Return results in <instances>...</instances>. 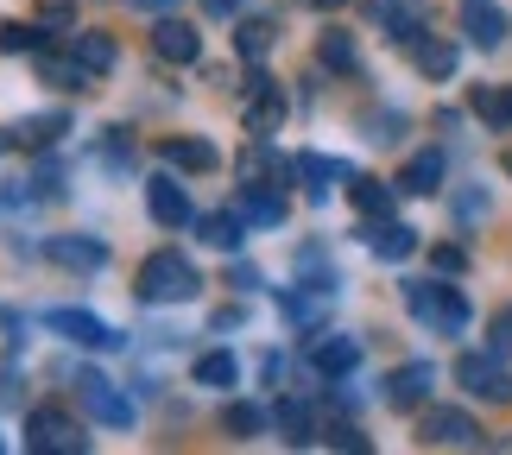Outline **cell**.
Here are the masks:
<instances>
[{"mask_svg":"<svg viewBox=\"0 0 512 455\" xmlns=\"http://www.w3.org/2000/svg\"><path fill=\"white\" fill-rule=\"evenodd\" d=\"M430 386H437V367H430V361H411V367H399L386 380V405L392 411H418L430 399Z\"/></svg>","mask_w":512,"mask_h":455,"instance_id":"cell-10","label":"cell"},{"mask_svg":"<svg viewBox=\"0 0 512 455\" xmlns=\"http://www.w3.org/2000/svg\"><path fill=\"white\" fill-rule=\"evenodd\" d=\"M146 209H152V222L159 228H184L190 222V196H184V184L177 177H146Z\"/></svg>","mask_w":512,"mask_h":455,"instance_id":"cell-9","label":"cell"},{"mask_svg":"<svg viewBox=\"0 0 512 455\" xmlns=\"http://www.w3.org/2000/svg\"><path fill=\"white\" fill-rule=\"evenodd\" d=\"M399 7H405V0H367V13H373V19H380V26H386V19H392V13H399Z\"/></svg>","mask_w":512,"mask_h":455,"instance_id":"cell-35","label":"cell"},{"mask_svg":"<svg viewBox=\"0 0 512 455\" xmlns=\"http://www.w3.org/2000/svg\"><path fill=\"white\" fill-rule=\"evenodd\" d=\"M222 424L234 430V437H260V430H266L272 418H266V411H260V405H247V399H234V405L222 411Z\"/></svg>","mask_w":512,"mask_h":455,"instance_id":"cell-28","label":"cell"},{"mask_svg":"<svg viewBox=\"0 0 512 455\" xmlns=\"http://www.w3.org/2000/svg\"><path fill=\"white\" fill-rule=\"evenodd\" d=\"M317 443H329V449H348V455H367V437H361L354 424H329Z\"/></svg>","mask_w":512,"mask_h":455,"instance_id":"cell-32","label":"cell"},{"mask_svg":"<svg viewBox=\"0 0 512 455\" xmlns=\"http://www.w3.org/2000/svg\"><path fill=\"white\" fill-rule=\"evenodd\" d=\"M405 304H411V316H418L424 329H437V335H462L468 329V298L456 285H405Z\"/></svg>","mask_w":512,"mask_h":455,"instance_id":"cell-2","label":"cell"},{"mask_svg":"<svg viewBox=\"0 0 512 455\" xmlns=\"http://www.w3.org/2000/svg\"><path fill=\"white\" fill-rule=\"evenodd\" d=\"M203 13L209 19H234V13H241V0H203Z\"/></svg>","mask_w":512,"mask_h":455,"instance_id":"cell-34","label":"cell"},{"mask_svg":"<svg viewBox=\"0 0 512 455\" xmlns=\"http://www.w3.org/2000/svg\"><path fill=\"white\" fill-rule=\"evenodd\" d=\"M0 152H7V133H0Z\"/></svg>","mask_w":512,"mask_h":455,"instance_id":"cell-38","label":"cell"},{"mask_svg":"<svg viewBox=\"0 0 512 455\" xmlns=\"http://www.w3.org/2000/svg\"><path fill=\"white\" fill-rule=\"evenodd\" d=\"M462 32H468V45L494 51L506 38V13L494 7V0H462Z\"/></svg>","mask_w":512,"mask_h":455,"instance_id":"cell-14","label":"cell"},{"mask_svg":"<svg viewBox=\"0 0 512 455\" xmlns=\"http://www.w3.org/2000/svg\"><path fill=\"white\" fill-rule=\"evenodd\" d=\"M190 380H196V386H215V392H228L234 380H241V367H234V354H228V348H215V354H203V361L190 367Z\"/></svg>","mask_w":512,"mask_h":455,"instance_id":"cell-24","label":"cell"},{"mask_svg":"<svg viewBox=\"0 0 512 455\" xmlns=\"http://www.w3.org/2000/svg\"><path fill=\"white\" fill-rule=\"evenodd\" d=\"M291 165H298V177H310V184H317V196H323V184H329V177H348V171L336 165V158H323V152H298Z\"/></svg>","mask_w":512,"mask_h":455,"instance_id":"cell-30","label":"cell"},{"mask_svg":"<svg viewBox=\"0 0 512 455\" xmlns=\"http://www.w3.org/2000/svg\"><path fill=\"white\" fill-rule=\"evenodd\" d=\"M127 7H140V13H171L177 0H127Z\"/></svg>","mask_w":512,"mask_h":455,"instance_id":"cell-36","label":"cell"},{"mask_svg":"<svg viewBox=\"0 0 512 455\" xmlns=\"http://www.w3.org/2000/svg\"><path fill=\"white\" fill-rule=\"evenodd\" d=\"M241 121H247V133H260V140L285 127V95H279V83H272L266 70H253L241 83Z\"/></svg>","mask_w":512,"mask_h":455,"instance_id":"cell-4","label":"cell"},{"mask_svg":"<svg viewBox=\"0 0 512 455\" xmlns=\"http://www.w3.org/2000/svg\"><path fill=\"white\" fill-rule=\"evenodd\" d=\"M64 133V114H38V121H19V140L26 146H51Z\"/></svg>","mask_w":512,"mask_h":455,"instance_id":"cell-31","label":"cell"},{"mask_svg":"<svg viewBox=\"0 0 512 455\" xmlns=\"http://www.w3.org/2000/svg\"><path fill=\"white\" fill-rule=\"evenodd\" d=\"M399 190H411V196H437L443 190V152H418L411 165L399 171Z\"/></svg>","mask_w":512,"mask_h":455,"instance_id":"cell-18","label":"cell"},{"mask_svg":"<svg viewBox=\"0 0 512 455\" xmlns=\"http://www.w3.org/2000/svg\"><path fill=\"white\" fill-rule=\"evenodd\" d=\"M430 266H437V272H462L468 253H462V247H437V253H430Z\"/></svg>","mask_w":512,"mask_h":455,"instance_id":"cell-33","label":"cell"},{"mask_svg":"<svg viewBox=\"0 0 512 455\" xmlns=\"http://www.w3.org/2000/svg\"><path fill=\"white\" fill-rule=\"evenodd\" d=\"M76 392H83V405H89L108 430H127V424H133V399H127V392H114L102 373H83V380H76Z\"/></svg>","mask_w":512,"mask_h":455,"instance_id":"cell-8","label":"cell"},{"mask_svg":"<svg viewBox=\"0 0 512 455\" xmlns=\"http://www.w3.org/2000/svg\"><path fill=\"white\" fill-rule=\"evenodd\" d=\"M348 196H354L361 215H392V184H380V177H354Z\"/></svg>","mask_w":512,"mask_h":455,"instance_id":"cell-26","label":"cell"},{"mask_svg":"<svg viewBox=\"0 0 512 455\" xmlns=\"http://www.w3.org/2000/svg\"><path fill=\"white\" fill-rule=\"evenodd\" d=\"M64 272H102L108 266V247L102 241H89V234H57V241L45 247Z\"/></svg>","mask_w":512,"mask_h":455,"instance_id":"cell-12","label":"cell"},{"mask_svg":"<svg viewBox=\"0 0 512 455\" xmlns=\"http://www.w3.org/2000/svg\"><path fill=\"white\" fill-rule=\"evenodd\" d=\"M133 291H140V304H190L196 291H203V272H196L177 247H159V253H146V260H140Z\"/></svg>","mask_w":512,"mask_h":455,"instance_id":"cell-1","label":"cell"},{"mask_svg":"<svg viewBox=\"0 0 512 455\" xmlns=\"http://www.w3.org/2000/svg\"><path fill=\"white\" fill-rule=\"evenodd\" d=\"M196 228H203V241H209V247H222V253H234V247L247 241V234H241V228H247V215H241V209H215V215H203Z\"/></svg>","mask_w":512,"mask_h":455,"instance_id":"cell-19","label":"cell"},{"mask_svg":"<svg viewBox=\"0 0 512 455\" xmlns=\"http://www.w3.org/2000/svg\"><path fill=\"white\" fill-rule=\"evenodd\" d=\"M411 64H418L430 83H449V76H456V45H449V38H418V45H411Z\"/></svg>","mask_w":512,"mask_h":455,"instance_id":"cell-17","label":"cell"},{"mask_svg":"<svg viewBox=\"0 0 512 455\" xmlns=\"http://www.w3.org/2000/svg\"><path fill=\"white\" fill-rule=\"evenodd\" d=\"M241 215H247L253 228H279L285 222V196H272L266 184H247L241 190Z\"/></svg>","mask_w":512,"mask_h":455,"instance_id":"cell-22","label":"cell"},{"mask_svg":"<svg viewBox=\"0 0 512 455\" xmlns=\"http://www.w3.org/2000/svg\"><path fill=\"white\" fill-rule=\"evenodd\" d=\"M51 329H64L76 348H121V335H114L102 316H89V310H57V316H51Z\"/></svg>","mask_w":512,"mask_h":455,"instance_id":"cell-13","label":"cell"},{"mask_svg":"<svg viewBox=\"0 0 512 455\" xmlns=\"http://www.w3.org/2000/svg\"><path fill=\"white\" fill-rule=\"evenodd\" d=\"M70 51H76V64H83L89 76H108V70H114V57H121L108 32H76V45H70Z\"/></svg>","mask_w":512,"mask_h":455,"instance_id":"cell-21","label":"cell"},{"mask_svg":"<svg viewBox=\"0 0 512 455\" xmlns=\"http://www.w3.org/2000/svg\"><path fill=\"white\" fill-rule=\"evenodd\" d=\"M152 51H159L165 64H196V57H203V32H196L190 19L159 13V26H152Z\"/></svg>","mask_w":512,"mask_h":455,"instance_id":"cell-7","label":"cell"},{"mask_svg":"<svg viewBox=\"0 0 512 455\" xmlns=\"http://www.w3.org/2000/svg\"><path fill=\"white\" fill-rule=\"evenodd\" d=\"M418 437L430 449H481V424L468 418V411H424Z\"/></svg>","mask_w":512,"mask_h":455,"instance_id":"cell-6","label":"cell"},{"mask_svg":"<svg viewBox=\"0 0 512 455\" xmlns=\"http://www.w3.org/2000/svg\"><path fill=\"white\" fill-rule=\"evenodd\" d=\"M354 361H361V342H354V335H317V342H310V367H317L323 380H348Z\"/></svg>","mask_w":512,"mask_h":455,"instance_id":"cell-11","label":"cell"},{"mask_svg":"<svg viewBox=\"0 0 512 455\" xmlns=\"http://www.w3.org/2000/svg\"><path fill=\"white\" fill-rule=\"evenodd\" d=\"M456 386L468 392V399H487V405L512 399V373H506L500 354H462V361H456Z\"/></svg>","mask_w":512,"mask_h":455,"instance_id":"cell-3","label":"cell"},{"mask_svg":"<svg viewBox=\"0 0 512 455\" xmlns=\"http://www.w3.org/2000/svg\"><path fill=\"white\" fill-rule=\"evenodd\" d=\"M272 430H279L285 443H298V449L323 437V430H317V418H310V405H304V399H279V405H272Z\"/></svg>","mask_w":512,"mask_h":455,"instance_id":"cell-16","label":"cell"},{"mask_svg":"<svg viewBox=\"0 0 512 455\" xmlns=\"http://www.w3.org/2000/svg\"><path fill=\"white\" fill-rule=\"evenodd\" d=\"M234 45H241V57H253V64H260V57L272 51V19H241Z\"/></svg>","mask_w":512,"mask_h":455,"instance_id":"cell-29","label":"cell"},{"mask_svg":"<svg viewBox=\"0 0 512 455\" xmlns=\"http://www.w3.org/2000/svg\"><path fill=\"white\" fill-rule=\"evenodd\" d=\"M317 64L336 70V76H354V70H361V51H354L348 32H323V38H317Z\"/></svg>","mask_w":512,"mask_h":455,"instance_id":"cell-23","label":"cell"},{"mask_svg":"<svg viewBox=\"0 0 512 455\" xmlns=\"http://www.w3.org/2000/svg\"><path fill=\"white\" fill-rule=\"evenodd\" d=\"M310 7H323V13H329V7H342V0H310Z\"/></svg>","mask_w":512,"mask_h":455,"instance_id":"cell-37","label":"cell"},{"mask_svg":"<svg viewBox=\"0 0 512 455\" xmlns=\"http://www.w3.org/2000/svg\"><path fill=\"white\" fill-rule=\"evenodd\" d=\"M38 70H45V83H57V89H89L95 76L76 64V51L70 57H38Z\"/></svg>","mask_w":512,"mask_h":455,"instance_id":"cell-27","label":"cell"},{"mask_svg":"<svg viewBox=\"0 0 512 455\" xmlns=\"http://www.w3.org/2000/svg\"><path fill=\"white\" fill-rule=\"evenodd\" d=\"M367 247L380 253V260H411V253H418V228H405V222H392V215H380V222L367 228Z\"/></svg>","mask_w":512,"mask_h":455,"instance_id":"cell-15","label":"cell"},{"mask_svg":"<svg viewBox=\"0 0 512 455\" xmlns=\"http://www.w3.org/2000/svg\"><path fill=\"white\" fill-rule=\"evenodd\" d=\"M165 165L171 171H215L222 152H215L209 140H165Z\"/></svg>","mask_w":512,"mask_h":455,"instance_id":"cell-20","label":"cell"},{"mask_svg":"<svg viewBox=\"0 0 512 455\" xmlns=\"http://www.w3.org/2000/svg\"><path fill=\"white\" fill-rule=\"evenodd\" d=\"M468 102H475V114H481L487 127L512 133V89H475V95H468Z\"/></svg>","mask_w":512,"mask_h":455,"instance_id":"cell-25","label":"cell"},{"mask_svg":"<svg viewBox=\"0 0 512 455\" xmlns=\"http://www.w3.org/2000/svg\"><path fill=\"white\" fill-rule=\"evenodd\" d=\"M26 449H38V455H76V449H83V430H76L70 411L38 405L26 418Z\"/></svg>","mask_w":512,"mask_h":455,"instance_id":"cell-5","label":"cell"}]
</instances>
